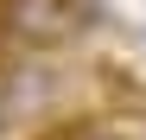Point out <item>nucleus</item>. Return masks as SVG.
I'll return each instance as SVG.
<instances>
[{"label": "nucleus", "mask_w": 146, "mask_h": 140, "mask_svg": "<svg viewBox=\"0 0 146 140\" xmlns=\"http://www.w3.org/2000/svg\"><path fill=\"white\" fill-rule=\"evenodd\" d=\"M95 13L89 0H0V32L19 38V45H32V51H51V45H70L76 32L95 26Z\"/></svg>", "instance_id": "f257e3e1"}, {"label": "nucleus", "mask_w": 146, "mask_h": 140, "mask_svg": "<svg viewBox=\"0 0 146 140\" xmlns=\"http://www.w3.org/2000/svg\"><path fill=\"white\" fill-rule=\"evenodd\" d=\"M13 108H19V102H13V77L0 70V134H7V121H13Z\"/></svg>", "instance_id": "f03ea898"}]
</instances>
